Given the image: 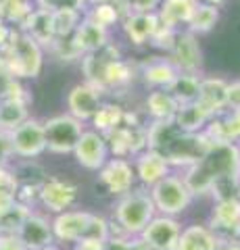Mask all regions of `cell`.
I'll list each match as a JSON object with an SVG mask.
<instances>
[{
    "mask_svg": "<svg viewBox=\"0 0 240 250\" xmlns=\"http://www.w3.org/2000/svg\"><path fill=\"white\" fill-rule=\"evenodd\" d=\"M190 194H218L226 192V198H234L240 184V148L234 142H218L200 156L184 177ZM223 198V200H226Z\"/></svg>",
    "mask_w": 240,
    "mask_h": 250,
    "instance_id": "6da1fadb",
    "label": "cell"
},
{
    "mask_svg": "<svg viewBox=\"0 0 240 250\" xmlns=\"http://www.w3.org/2000/svg\"><path fill=\"white\" fill-rule=\"evenodd\" d=\"M44 54L42 46L36 44L23 31H15L9 44L0 50V71L13 80H36L42 73Z\"/></svg>",
    "mask_w": 240,
    "mask_h": 250,
    "instance_id": "7a4b0ae2",
    "label": "cell"
},
{
    "mask_svg": "<svg viewBox=\"0 0 240 250\" xmlns=\"http://www.w3.org/2000/svg\"><path fill=\"white\" fill-rule=\"evenodd\" d=\"M52 233L55 238L65 242L94 240L105 244L109 240V223L103 217L86 213V210H65L52 221Z\"/></svg>",
    "mask_w": 240,
    "mask_h": 250,
    "instance_id": "3957f363",
    "label": "cell"
},
{
    "mask_svg": "<svg viewBox=\"0 0 240 250\" xmlns=\"http://www.w3.org/2000/svg\"><path fill=\"white\" fill-rule=\"evenodd\" d=\"M153 217H154V205L151 192L146 190H134V192L130 190L115 205V219L121 225V229L130 233V236L142 233L146 225L153 221Z\"/></svg>",
    "mask_w": 240,
    "mask_h": 250,
    "instance_id": "277c9868",
    "label": "cell"
},
{
    "mask_svg": "<svg viewBox=\"0 0 240 250\" xmlns=\"http://www.w3.org/2000/svg\"><path fill=\"white\" fill-rule=\"evenodd\" d=\"M151 198H153L154 210H159L165 217H174L188 208L192 194L184 179L167 175L151 188Z\"/></svg>",
    "mask_w": 240,
    "mask_h": 250,
    "instance_id": "5b68a950",
    "label": "cell"
},
{
    "mask_svg": "<svg viewBox=\"0 0 240 250\" xmlns=\"http://www.w3.org/2000/svg\"><path fill=\"white\" fill-rule=\"evenodd\" d=\"M44 140H46V150L55 154H67L73 152L75 144L80 142L84 134L82 121H77L71 115H55L48 121H44Z\"/></svg>",
    "mask_w": 240,
    "mask_h": 250,
    "instance_id": "8992f818",
    "label": "cell"
},
{
    "mask_svg": "<svg viewBox=\"0 0 240 250\" xmlns=\"http://www.w3.org/2000/svg\"><path fill=\"white\" fill-rule=\"evenodd\" d=\"M11 144L13 154L21 159H36L46 150V140H44V125L38 119H29L21 123L17 129L11 131Z\"/></svg>",
    "mask_w": 240,
    "mask_h": 250,
    "instance_id": "52a82bcc",
    "label": "cell"
},
{
    "mask_svg": "<svg viewBox=\"0 0 240 250\" xmlns=\"http://www.w3.org/2000/svg\"><path fill=\"white\" fill-rule=\"evenodd\" d=\"M169 61L174 62L177 73H192L196 75L200 65H203V50L198 46V40L195 34L186 31H177L175 42L169 50Z\"/></svg>",
    "mask_w": 240,
    "mask_h": 250,
    "instance_id": "ba28073f",
    "label": "cell"
},
{
    "mask_svg": "<svg viewBox=\"0 0 240 250\" xmlns=\"http://www.w3.org/2000/svg\"><path fill=\"white\" fill-rule=\"evenodd\" d=\"M180 223L174 217H153V221L146 225L140 233V242L146 250H174L180 238Z\"/></svg>",
    "mask_w": 240,
    "mask_h": 250,
    "instance_id": "9c48e42d",
    "label": "cell"
},
{
    "mask_svg": "<svg viewBox=\"0 0 240 250\" xmlns=\"http://www.w3.org/2000/svg\"><path fill=\"white\" fill-rule=\"evenodd\" d=\"M75 161L80 163L84 169L88 171H100L103 165L109 159V146H107V140L103 134H98L94 129H84V134L80 138V142L73 148Z\"/></svg>",
    "mask_w": 240,
    "mask_h": 250,
    "instance_id": "30bf717a",
    "label": "cell"
},
{
    "mask_svg": "<svg viewBox=\"0 0 240 250\" xmlns=\"http://www.w3.org/2000/svg\"><path fill=\"white\" fill-rule=\"evenodd\" d=\"M100 92L96 85H92L88 82L75 83L71 90L67 92V111L71 117H75L77 121H92V117L96 115V111L103 104L100 100Z\"/></svg>",
    "mask_w": 240,
    "mask_h": 250,
    "instance_id": "8fae6325",
    "label": "cell"
},
{
    "mask_svg": "<svg viewBox=\"0 0 240 250\" xmlns=\"http://www.w3.org/2000/svg\"><path fill=\"white\" fill-rule=\"evenodd\" d=\"M38 198L50 213H65L77 200V186L61 179H46L38 192Z\"/></svg>",
    "mask_w": 240,
    "mask_h": 250,
    "instance_id": "7c38bea8",
    "label": "cell"
},
{
    "mask_svg": "<svg viewBox=\"0 0 240 250\" xmlns=\"http://www.w3.org/2000/svg\"><path fill=\"white\" fill-rule=\"evenodd\" d=\"M134 169L126 159H109L100 169V184L107 188V192L115 196H123L134 186Z\"/></svg>",
    "mask_w": 240,
    "mask_h": 250,
    "instance_id": "4fadbf2b",
    "label": "cell"
},
{
    "mask_svg": "<svg viewBox=\"0 0 240 250\" xmlns=\"http://www.w3.org/2000/svg\"><path fill=\"white\" fill-rule=\"evenodd\" d=\"M19 240L23 242V246L27 250H40V248H46V246H52V223H48L42 215H29L23 225L17 231Z\"/></svg>",
    "mask_w": 240,
    "mask_h": 250,
    "instance_id": "5bb4252c",
    "label": "cell"
},
{
    "mask_svg": "<svg viewBox=\"0 0 240 250\" xmlns=\"http://www.w3.org/2000/svg\"><path fill=\"white\" fill-rule=\"evenodd\" d=\"M121 27L131 44L142 46V44H149L153 34L157 31L159 17L157 13H128L121 19Z\"/></svg>",
    "mask_w": 240,
    "mask_h": 250,
    "instance_id": "9a60e30c",
    "label": "cell"
},
{
    "mask_svg": "<svg viewBox=\"0 0 240 250\" xmlns=\"http://www.w3.org/2000/svg\"><path fill=\"white\" fill-rule=\"evenodd\" d=\"M73 42L77 46V50L84 54H92L103 50L109 44V29L96 25L94 21H90L88 17H84L80 21V25L73 31Z\"/></svg>",
    "mask_w": 240,
    "mask_h": 250,
    "instance_id": "2e32d148",
    "label": "cell"
},
{
    "mask_svg": "<svg viewBox=\"0 0 240 250\" xmlns=\"http://www.w3.org/2000/svg\"><path fill=\"white\" fill-rule=\"evenodd\" d=\"M23 25V34H27L36 44L44 46H52V42L57 40L55 36V23H52V13L44 11V9H36L27 15V19L21 23Z\"/></svg>",
    "mask_w": 240,
    "mask_h": 250,
    "instance_id": "e0dca14e",
    "label": "cell"
},
{
    "mask_svg": "<svg viewBox=\"0 0 240 250\" xmlns=\"http://www.w3.org/2000/svg\"><path fill=\"white\" fill-rule=\"evenodd\" d=\"M226 92L228 82L221 77H200V88L196 103L205 106L213 117L226 111Z\"/></svg>",
    "mask_w": 240,
    "mask_h": 250,
    "instance_id": "ac0fdd59",
    "label": "cell"
},
{
    "mask_svg": "<svg viewBox=\"0 0 240 250\" xmlns=\"http://www.w3.org/2000/svg\"><path fill=\"white\" fill-rule=\"evenodd\" d=\"M119 59V52L117 48H113L111 44H107L103 50L98 52H92V54H84L82 57V67H84V73H86V82L96 85L98 90H105V71H107V65L111 61Z\"/></svg>",
    "mask_w": 240,
    "mask_h": 250,
    "instance_id": "d6986e66",
    "label": "cell"
},
{
    "mask_svg": "<svg viewBox=\"0 0 240 250\" xmlns=\"http://www.w3.org/2000/svg\"><path fill=\"white\" fill-rule=\"evenodd\" d=\"M134 173L138 175V179H140L144 186H151L153 188L157 182H161L163 177L169 175V163L159 152L149 150V148H146L144 152L138 154L136 171H134Z\"/></svg>",
    "mask_w": 240,
    "mask_h": 250,
    "instance_id": "ffe728a7",
    "label": "cell"
},
{
    "mask_svg": "<svg viewBox=\"0 0 240 250\" xmlns=\"http://www.w3.org/2000/svg\"><path fill=\"white\" fill-rule=\"evenodd\" d=\"M196 4V0H163L157 11L159 23L180 31V25H188Z\"/></svg>",
    "mask_w": 240,
    "mask_h": 250,
    "instance_id": "44dd1931",
    "label": "cell"
},
{
    "mask_svg": "<svg viewBox=\"0 0 240 250\" xmlns=\"http://www.w3.org/2000/svg\"><path fill=\"white\" fill-rule=\"evenodd\" d=\"M211 119H213V115L205 106H200L198 103H190V104L177 106L174 123L177 129L186 131V134H200Z\"/></svg>",
    "mask_w": 240,
    "mask_h": 250,
    "instance_id": "7402d4cb",
    "label": "cell"
},
{
    "mask_svg": "<svg viewBox=\"0 0 240 250\" xmlns=\"http://www.w3.org/2000/svg\"><path fill=\"white\" fill-rule=\"evenodd\" d=\"M140 75L146 85L154 90H167V85L177 77V69L169 59H153L140 67Z\"/></svg>",
    "mask_w": 240,
    "mask_h": 250,
    "instance_id": "603a6c76",
    "label": "cell"
},
{
    "mask_svg": "<svg viewBox=\"0 0 240 250\" xmlns=\"http://www.w3.org/2000/svg\"><path fill=\"white\" fill-rule=\"evenodd\" d=\"M218 246L219 240L213 229L205 225H190L180 233L174 250H218Z\"/></svg>",
    "mask_w": 240,
    "mask_h": 250,
    "instance_id": "cb8c5ba5",
    "label": "cell"
},
{
    "mask_svg": "<svg viewBox=\"0 0 240 250\" xmlns=\"http://www.w3.org/2000/svg\"><path fill=\"white\" fill-rule=\"evenodd\" d=\"M211 225H213V231L218 229L226 233L240 229V200L236 196L218 200V205L213 208V215H211Z\"/></svg>",
    "mask_w": 240,
    "mask_h": 250,
    "instance_id": "d4e9b609",
    "label": "cell"
},
{
    "mask_svg": "<svg viewBox=\"0 0 240 250\" xmlns=\"http://www.w3.org/2000/svg\"><path fill=\"white\" fill-rule=\"evenodd\" d=\"M177 104L167 90H153L146 96V111L151 113L154 121H174Z\"/></svg>",
    "mask_w": 240,
    "mask_h": 250,
    "instance_id": "484cf974",
    "label": "cell"
},
{
    "mask_svg": "<svg viewBox=\"0 0 240 250\" xmlns=\"http://www.w3.org/2000/svg\"><path fill=\"white\" fill-rule=\"evenodd\" d=\"M198 88H200V77L192 73H177V77L167 85V92L174 96L177 104H190L196 103L198 98Z\"/></svg>",
    "mask_w": 240,
    "mask_h": 250,
    "instance_id": "4316f807",
    "label": "cell"
},
{
    "mask_svg": "<svg viewBox=\"0 0 240 250\" xmlns=\"http://www.w3.org/2000/svg\"><path fill=\"white\" fill-rule=\"evenodd\" d=\"M29 119V104L13 98H0V129L13 131Z\"/></svg>",
    "mask_w": 240,
    "mask_h": 250,
    "instance_id": "83f0119b",
    "label": "cell"
},
{
    "mask_svg": "<svg viewBox=\"0 0 240 250\" xmlns=\"http://www.w3.org/2000/svg\"><path fill=\"white\" fill-rule=\"evenodd\" d=\"M123 117H126V111H123L119 104L107 103V104H100L96 115L92 117V125H94V131L107 136V134H111L113 129L121 127V125H123Z\"/></svg>",
    "mask_w": 240,
    "mask_h": 250,
    "instance_id": "f1b7e54d",
    "label": "cell"
},
{
    "mask_svg": "<svg viewBox=\"0 0 240 250\" xmlns=\"http://www.w3.org/2000/svg\"><path fill=\"white\" fill-rule=\"evenodd\" d=\"M219 21V9L218 6H209V4H196L195 13H192V17L188 21V31L190 34H209L215 25H218Z\"/></svg>",
    "mask_w": 240,
    "mask_h": 250,
    "instance_id": "f546056e",
    "label": "cell"
},
{
    "mask_svg": "<svg viewBox=\"0 0 240 250\" xmlns=\"http://www.w3.org/2000/svg\"><path fill=\"white\" fill-rule=\"evenodd\" d=\"M134 80V67L123 59H115L107 65L105 71V88H123Z\"/></svg>",
    "mask_w": 240,
    "mask_h": 250,
    "instance_id": "4dcf8cb0",
    "label": "cell"
},
{
    "mask_svg": "<svg viewBox=\"0 0 240 250\" xmlns=\"http://www.w3.org/2000/svg\"><path fill=\"white\" fill-rule=\"evenodd\" d=\"M34 0H0V19L4 23H23L36 6Z\"/></svg>",
    "mask_w": 240,
    "mask_h": 250,
    "instance_id": "1f68e13d",
    "label": "cell"
},
{
    "mask_svg": "<svg viewBox=\"0 0 240 250\" xmlns=\"http://www.w3.org/2000/svg\"><path fill=\"white\" fill-rule=\"evenodd\" d=\"M84 17H88L90 21H94L96 25L109 29L115 23L121 19V6L119 2H111V4H98V6H90L84 13Z\"/></svg>",
    "mask_w": 240,
    "mask_h": 250,
    "instance_id": "d6a6232c",
    "label": "cell"
},
{
    "mask_svg": "<svg viewBox=\"0 0 240 250\" xmlns=\"http://www.w3.org/2000/svg\"><path fill=\"white\" fill-rule=\"evenodd\" d=\"M29 215H32L29 207L21 205V202H15L11 208L0 213V233H17L23 221H25Z\"/></svg>",
    "mask_w": 240,
    "mask_h": 250,
    "instance_id": "836d02e7",
    "label": "cell"
},
{
    "mask_svg": "<svg viewBox=\"0 0 240 250\" xmlns=\"http://www.w3.org/2000/svg\"><path fill=\"white\" fill-rule=\"evenodd\" d=\"M84 15L80 11H57L52 13V23H55V36L57 38H67L73 36V31L80 25Z\"/></svg>",
    "mask_w": 240,
    "mask_h": 250,
    "instance_id": "e575fe53",
    "label": "cell"
},
{
    "mask_svg": "<svg viewBox=\"0 0 240 250\" xmlns=\"http://www.w3.org/2000/svg\"><path fill=\"white\" fill-rule=\"evenodd\" d=\"M38 9L57 13V11H84L86 9V0H34Z\"/></svg>",
    "mask_w": 240,
    "mask_h": 250,
    "instance_id": "d590c367",
    "label": "cell"
},
{
    "mask_svg": "<svg viewBox=\"0 0 240 250\" xmlns=\"http://www.w3.org/2000/svg\"><path fill=\"white\" fill-rule=\"evenodd\" d=\"M55 54L61 59V61H75L82 57V52L77 50V46L73 42V36H67V38H57L55 42L50 46Z\"/></svg>",
    "mask_w": 240,
    "mask_h": 250,
    "instance_id": "8d00e7d4",
    "label": "cell"
},
{
    "mask_svg": "<svg viewBox=\"0 0 240 250\" xmlns=\"http://www.w3.org/2000/svg\"><path fill=\"white\" fill-rule=\"evenodd\" d=\"M119 6L128 13H157L163 0H117Z\"/></svg>",
    "mask_w": 240,
    "mask_h": 250,
    "instance_id": "74e56055",
    "label": "cell"
},
{
    "mask_svg": "<svg viewBox=\"0 0 240 250\" xmlns=\"http://www.w3.org/2000/svg\"><path fill=\"white\" fill-rule=\"evenodd\" d=\"M175 36H177V29L165 27V25H161V23H159L157 31H154L153 38H151V44L169 52V50H172V46H174V42H175Z\"/></svg>",
    "mask_w": 240,
    "mask_h": 250,
    "instance_id": "f35d334b",
    "label": "cell"
},
{
    "mask_svg": "<svg viewBox=\"0 0 240 250\" xmlns=\"http://www.w3.org/2000/svg\"><path fill=\"white\" fill-rule=\"evenodd\" d=\"M226 108H228V111H240V80L228 83Z\"/></svg>",
    "mask_w": 240,
    "mask_h": 250,
    "instance_id": "ab89813d",
    "label": "cell"
},
{
    "mask_svg": "<svg viewBox=\"0 0 240 250\" xmlns=\"http://www.w3.org/2000/svg\"><path fill=\"white\" fill-rule=\"evenodd\" d=\"M13 156V144H11V131L0 129V165H6Z\"/></svg>",
    "mask_w": 240,
    "mask_h": 250,
    "instance_id": "60d3db41",
    "label": "cell"
},
{
    "mask_svg": "<svg viewBox=\"0 0 240 250\" xmlns=\"http://www.w3.org/2000/svg\"><path fill=\"white\" fill-rule=\"evenodd\" d=\"M105 250H146L142 242H128V240H107Z\"/></svg>",
    "mask_w": 240,
    "mask_h": 250,
    "instance_id": "b9f144b4",
    "label": "cell"
},
{
    "mask_svg": "<svg viewBox=\"0 0 240 250\" xmlns=\"http://www.w3.org/2000/svg\"><path fill=\"white\" fill-rule=\"evenodd\" d=\"M0 250H27L17 233H0Z\"/></svg>",
    "mask_w": 240,
    "mask_h": 250,
    "instance_id": "7bdbcfd3",
    "label": "cell"
},
{
    "mask_svg": "<svg viewBox=\"0 0 240 250\" xmlns=\"http://www.w3.org/2000/svg\"><path fill=\"white\" fill-rule=\"evenodd\" d=\"M17 198H15V190L13 188H0V213L6 208H11Z\"/></svg>",
    "mask_w": 240,
    "mask_h": 250,
    "instance_id": "ee69618b",
    "label": "cell"
},
{
    "mask_svg": "<svg viewBox=\"0 0 240 250\" xmlns=\"http://www.w3.org/2000/svg\"><path fill=\"white\" fill-rule=\"evenodd\" d=\"M0 188H13L15 190V175L4 165H0Z\"/></svg>",
    "mask_w": 240,
    "mask_h": 250,
    "instance_id": "f6af8a7d",
    "label": "cell"
},
{
    "mask_svg": "<svg viewBox=\"0 0 240 250\" xmlns=\"http://www.w3.org/2000/svg\"><path fill=\"white\" fill-rule=\"evenodd\" d=\"M111 2H117V0H86V4H90V6H98V4H111Z\"/></svg>",
    "mask_w": 240,
    "mask_h": 250,
    "instance_id": "bcb514c9",
    "label": "cell"
},
{
    "mask_svg": "<svg viewBox=\"0 0 240 250\" xmlns=\"http://www.w3.org/2000/svg\"><path fill=\"white\" fill-rule=\"evenodd\" d=\"M196 2H200V4H209V6H219V4L226 2V0H196Z\"/></svg>",
    "mask_w": 240,
    "mask_h": 250,
    "instance_id": "7dc6e473",
    "label": "cell"
},
{
    "mask_svg": "<svg viewBox=\"0 0 240 250\" xmlns=\"http://www.w3.org/2000/svg\"><path fill=\"white\" fill-rule=\"evenodd\" d=\"M218 250H240V246H238V244H232V242H230V244H226L223 248L218 246Z\"/></svg>",
    "mask_w": 240,
    "mask_h": 250,
    "instance_id": "c3c4849f",
    "label": "cell"
},
{
    "mask_svg": "<svg viewBox=\"0 0 240 250\" xmlns=\"http://www.w3.org/2000/svg\"><path fill=\"white\" fill-rule=\"evenodd\" d=\"M40 250H57L55 246H46V248H40Z\"/></svg>",
    "mask_w": 240,
    "mask_h": 250,
    "instance_id": "681fc988",
    "label": "cell"
},
{
    "mask_svg": "<svg viewBox=\"0 0 240 250\" xmlns=\"http://www.w3.org/2000/svg\"><path fill=\"white\" fill-rule=\"evenodd\" d=\"M236 198L240 200V184H238V190H236Z\"/></svg>",
    "mask_w": 240,
    "mask_h": 250,
    "instance_id": "f907efd6",
    "label": "cell"
}]
</instances>
